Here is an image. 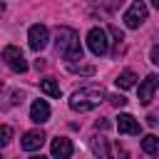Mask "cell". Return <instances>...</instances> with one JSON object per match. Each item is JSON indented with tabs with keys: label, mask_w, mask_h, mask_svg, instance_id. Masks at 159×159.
I'll return each mask as SVG.
<instances>
[{
	"label": "cell",
	"mask_w": 159,
	"mask_h": 159,
	"mask_svg": "<svg viewBox=\"0 0 159 159\" xmlns=\"http://www.w3.org/2000/svg\"><path fill=\"white\" fill-rule=\"evenodd\" d=\"M107 32H109V35H112V37H114V42H117V45H119V42H122V40H124V35H122V32H119V30H117V27H114V25H109V27H107Z\"/></svg>",
	"instance_id": "cell-18"
},
{
	"label": "cell",
	"mask_w": 159,
	"mask_h": 159,
	"mask_svg": "<svg viewBox=\"0 0 159 159\" xmlns=\"http://www.w3.org/2000/svg\"><path fill=\"white\" fill-rule=\"evenodd\" d=\"M107 99H109L114 107H124V104H127V99H124L122 94H112V97H107Z\"/></svg>",
	"instance_id": "cell-19"
},
{
	"label": "cell",
	"mask_w": 159,
	"mask_h": 159,
	"mask_svg": "<svg viewBox=\"0 0 159 159\" xmlns=\"http://www.w3.org/2000/svg\"><path fill=\"white\" fill-rule=\"evenodd\" d=\"M149 124H152V127L159 124V114H149Z\"/></svg>",
	"instance_id": "cell-22"
},
{
	"label": "cell",
	"mask_w": 159,
	"mask_h": 159,
	"mask_svg": "<svg viewBox=\"0 0 159 159\" xmlns=\"http://www.w3.org/2000/svg\"><path fill=\"white\" fill-rule=\"evenodd\" d=\"M40 89H42L45 94L55 97V99H60V97H62V89H60V84H57L55 80H42V82H40Z\"/></svg>",
	"instance_id": "cell-14"
},
{
	"label": "cell",
	"mask_w": 159,
	"mask_h": 159,
	"mask_svg": "<svg viewBox=\"0 0 159 159\" xmlns=\"http://www.w3.org/2000/svg\"><path fill=\"white\" fill-rule=\"evenodd\" d=\"M157 87H159V77H157V75H149V77L139 84V104H149Z\"/></svg>",
	"instance_id": "cell-9"
},
{
	"label": "cell",
	"mask_w": 159,
	"mask_h": 159,
	"mask_svg": "<svg viewBox=\"0 0 159 159\" xmlns=\"http://www.w3.org/2000/svg\"><path fill=\"white\" fill-rule=\"evenodd\" d=\"M154 7H157V10H159V0H154Z\"/></svg>",
	"instance_id": "cell-24"
},
{
	"label": "cell",
	"mask_w": 159,
	"mask_h": 159,
	"mask_svg": "<svg viewBox=\"0 0 159 159\" xmlns=\"http://www.w3.org/2000/svg\"><path fill=\"white\" fill-rule=\"evenodd\" d=\"M144 20H147V5H144V2H132L129 10L124 12V25H127L129 30H137Z\"/></svg>",
	"instance_id": "cell-6"
},
{
	"label": "cell",
	"mask_w": 159,
	"mask_h": 159,
	"mask_svg": "<svg viewBox=\"0 0 159 159\" xmlns=\"http://www.w3.org/2000/svg\"><path fill=\"white\" fill-rule=\"evenodd\" d=\"M142 149H144L147 154H159V137H157V134H147V137L142 139Z\"/></svg>",
	"instance_id": "cell-15"
},
{
	"label": "cell",
	"mask_w": 159,
	"mask_h": 159,
	"mask_svg": "<svg viewBox=\"0 0 159 159\" xmlns=\"http://www.w3.org/2000/svg\"><path fill=\"white\" fill-rule=\"evenodd\" d=\"M0 137H2V139H0V142H2V147H5V144H10V137H12V129H10L7 124H2V129H0Z\"/></svg>",
	"instance_id": "cell-17"
},
{
	"label": "cell",
	"mask_w": 159,
	"mask_h": 159,
	"mask_svg": "<svg viewBox=\"0 0 159 159\" xmlns=\"http://www.w3.org/2000/svg\"><path fill=\"white\" fill-rule=\"evenodd\" d=\"M50 149H52V157H55V159H70V157H72V142H70L67 137L52 139Z\"/></svg>",
	"instance_id": "cell-10"
},
{
	"label": "cell",
	"mask_w": 159,
	"mask_h": 159,
	"mask_svg": "<svg viewBox=\"0 0 159 159\" xmlns=\"http://www.w3.org/2000/svg\"><path fill=\"white\" fill-rule=\"evenodd\" d=\"M47 40H50V32H47V27L45 25H32L30 30H27V45L35 50V52H40V50H45L47 47Z\"/></svg>",
	"instance_id": "cell-5"
},
{
	"label": "cell",
	"mask_w": 159,
	"mask_h": 159,
	"mask_svg": "<svg viewBox=\"0 0 159 159\" xmlns=\"http://www.w3.org/2000/svg\"><path fill=\"white\" fill-rule=\"evenodd\" d=\"M107 127H109L107 119H97V129H107Z\"/></svg>",
	"instance_id": "cell-21"
},
{
	"label": "cell",
	"mask_w": 159,
	"mask_h": 159,
	"mask_svg": "<svg viewBox=\"0 0 159 159\" xmlns=\"http://www.w3.org/2000/svg\"><path fill=\"white\" fill-rule=\"evenodd\" d=\"M30 159H45V157H42V154H37V157H30Z\"/></svg>",
	"instance_id": "cell-23"
},
{
	"label": "cell",
	"mask_w": 159,
	"mask_h": 159,
	"mask_svg": "<svg viewBox=\"0 0 159 159\" xmlns=\"http://www.w3.org/2000/svg\"><path fill=\"white\" fill-rule=\"evenodd\" d=\"M30 119H32L35 124L47 122V119H50V104H47L45 99H35L32 107H30Z\"/></svg>",
	"instance_id": "cell-11"
},
{
	"label": "cell",
	"mask_w": 159,
	"mask_h": 159,
	"mask_svg": "<svg viewBox=\"0 0 159 159\" xmlns=\"http://www.w3.org/2000/svg\"><path fill=\"white\" fill-rule=\"evenodd\" d=\"M102 99H107V92L102 89V87H97V84H89V87H80V89H75L72 94H70V109L72 112H89V109H94V107H99V102Z\"/></svg>",
	"instance_id": "cell-1"
},
{
	"label": "cell",
	"mask_w": 159,
	"mask_h": 159,
	"mask_svg": "<svg viewBox=\"0 0 159 159\" xmlns=\"http://www.w3.org/2000/svg\"><path fill=\"white\" fill-rule=\"evenodd\" d=\"M2 60H5V65H7L12 72H25V70H27L25 55H22L20 47H15V45H7V47L2 50Z\"/></svg>",
	"instance_id": "cell-4"
},
{
	"label": "cell",
	"mask_w": 159,
	"mask_h": 159,
	"mask_svg": "<svg viewBox=\"0 0 159 159\" xmlns=\"http://www.w3.org/2000/svg\"><path fill=\"white\" fill-rule=\"evenodd\" d=\"M70 72H80V75H94V67H92V65H84V67H82V65H72V62H70Z\"/></svg>",
	"instance_id": "cell-16"
},
{
	"label": "cell",
	"mask_w": 159,
	"mask_h": 159,
	"mask_svg": "<svg viewBox=\"0 0 159 159\" xmlns=\"http://www.w3.org/2000/svg\"><path fill=\"white\" fill-rule=\"evenodd\" d=\"M42 144H45V132H42V129H30V132H25L22 139H20V147H22L25 152H37Z\"/></svg>",
	"instance_id": "cell-7"
},
{
	"label": "cell",
	"mask_w": 159,
	"mask_h": 159,
	"mask_svg": "<svg viewBox=\"0 0 159 159\" xmlns=\"http://www.w3.org/2000/svg\"><path fill=\"white\" fill-rule=\"evenodd\" d=\"M117 129H119V134H129V137H139V132H142L139 122L132 114H119L117 117Z\"/></svg>",
	"instance_id": "cell-8"
},
{
	"label": "cell",
	"mask_w": 159,
	"mask_h": 159,
	"mask_svg": "<svg viewBox=\"0 0 159 159\" xmlns=\"http://www.w3.org/2000/svg\"><path fill=\"white\" fill-rule=\"evenodd\" d=\"M87 47H89V52L97 55V57L107 55V50H109L107 30H102V27H92V30L87 32Z\"/></svg>",
	"instance_id": "cell-3"
},
{
	"label": "cell",
	"mask_w": 159,
	"mask_h": 159,
	"mask_svg": "<svg viewBox=\"0 0 159 159\" xmlns=\"http://www.w3.org/2000/svg\"><path fill=\"white\" fill-rule=\"evenodd\" d=\"M149 57H152V62H154V65H159V45H154V47H152Z\"/></svg>",
	"instance_id": "cell-20"
},
{
	"label": "cell",
	"mask_w": 159,
	"mask_h": 159,
	"mask_svg": "<svg viewBox=\"0 0 159 159\" xmlns=\"http://www.w3.org/2000/svg\"><path fill=\"white\" fill-rule=\"evenodd\" d=\"M92 149H94V154H97L99 159H114L112 152H109L107 139H102V137H94V139H92Z\"/></svg>",
	"instance_id": "cell-12"
},
{
	"label": "cell",
	"mask_w": 159,
	"mask_h": 159,
	"mask_svg": "<svg viewBox=\"0 0 159 159\" xmlns=\"http://www.w3.org/2000/svg\"><path fill=\"white\" fill-rule=\"evenodd\" d=\"M114 82H117V87H119V89H129V87H134V84H137V75H134L132 70H124V72H119V77H117Z\"/></svg>",
	"instance_id": "cell-13"
},
{
	"label": "cell",
	"mask_w": 159,
	"mask_h": 159,
	"mask_svg": "<svg viewBox=\"0 0 159 159\" xmlns=\"http://www.w3.org/2000/svg\"><path fill=\"white\" fill-rule=\"evenodd\" d=\"M55 45L57 50L67 57V60H82V47H80V35L75 27H67V25H60L57 32H55Z\"/></svg>",
	"instance_id": "cell-2"
}]
</instances>
